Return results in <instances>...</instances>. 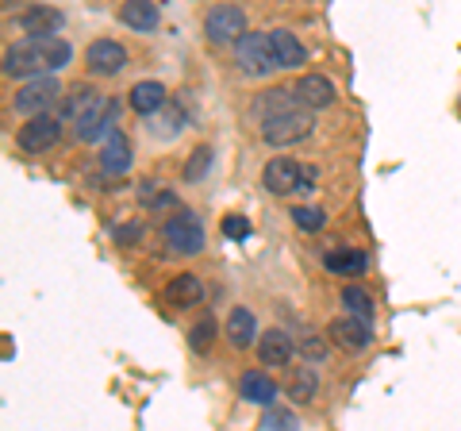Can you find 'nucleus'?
Instances as JSON below:
<instances>
[{
    "label": "nucleus",
    "mask_w": 461,
    "mask_h": 431,
    "mask_svg": "<svg viewBox=\"0 0 461 431\" xmlns=\"http://www.w3.org/2000/svg\"><path fill=\"white\" fill-rule=\"evenodd\" d=\"M327 335L335 339L342 351H366L369 339H373L369 320H362V316H354V312H350V316H339V320H330Z\"/></svg>",
    "instance_id": "nucleus-10"
},
{
    "label": "nucleus",
    "mask_w": 461,
    "mask_h": 431,
    "mask_svg": "<svg viewBox=\"0 0 461 431\" xmlns=\"http://www.w3.org/2000/svg\"><path fill=\"white\" fill-rule=\"evenodd\" d=\"M120 20L131 27V32L150 35V32H158V5L154 0H123Z\"/></svg>",
    "instance_id": "nucleus-17"
},
{
    "label": "nucleus",
    "mask_w": 461,
    "mask_h": 431,
    "mask_svg": "<svg viewBox=\"0 0 461 431\" xmlns=\"http://www.w3.org/2000/svg\"><path fill=\"white\" fill-rule=\"evenodd\" d=\"M223 235L227 239H235V243H242V239H250V220L247 216H239V212H230V216H223Z\"/></svg>",
    "instance_id": "nucleus-31"
},
{
    "label": "nucleus",
    "mask_w": 461,
    "mask_h": 431,
    "mask_svg": "<svg viewBox=\"0 0 461 431\" xmlns=\"http://www.w3.org/2000/svg\"><path fill=\"white\" fill-rule=\"evenodd\" d=\"M58 78L50 74H39V78H27L23 89H16V100H12V112L20 116H39V112H50V105L58 100Z\"/></svg>",
    "instance_id": "nucleus-3"
},
{
    "label": "nucleus",
    "mask_w": 461,
    "mask_h": 431,
    "mask_svg": "<svg viewBox=\"0 0 461 431\" xmlns=\"http://www.w3.org/2000/svg\"><path fill=\"white\" fill-rule=\"evenodd\" d=\"M212 170V151L208 147H196L185 162V181H204V174Z\"/></svg>",
    "instance_id": "nucleus-29"
},
{
    "label": "nucleus",
    "mask_w": 461,
    "mask_h": 431,
    "mask_svg": "<svg viewBox=\"0 0 461 431\" xmlns=\"http://www.w3.org/2000/svg\"><path fill=\"white\" fill-rule=\"evenodd\" d=\"M212 339H215V320H212V316L204 312V316H200V320L189 327V347L204 354V351L212 347Z\"/></svg>",
    "instance_id": "nucleus-27"
},
{
    "label": "nucleus",
    "mask_w": 461,
    "mask_h": 431,
    "mask_svg": "<svg viewBox=\"0 0 461 431\" xmlns=\"http://www.w3.org/2000/svg\"><path fill=\"white\" fill-rule=\"evenodd\" d=\"M262 427H269V431L296 427V416H293V412H277V408H273V412H266V416H262Z\"/></svg>",
    "instance_id": "nucleus-32"
},
{
    "label": "nucleus",
    "mask_w": 461,
    "mask_h": 431,
    "mask_svg": "<svg viewBox=\"0 0 461 431\" xmlns=\"http://www.w3.org/2000/svg\"><path fill=\"white\" fill-rule=\"evenodd\" d=\"M115 108H120V105H115L112 96L96 100V105H93L89 112H85L81 120H77V139H85V142H89V139L108 135V132H112V120H115Z\"/></svg>",
    "instance_id": "nucleus-11"
},
{
    "label": "nucleus",
    "mask_w": 461,
    "mask_h": 431,
    "mask_svg": "<svg viewBox=\"0 0 461 431\" xmlns=\"http://www.w3.org/2000/svg\"><path fill=\"white\" fill-rule=\"evenodd\" d=\"M235 66L247 78H269L273 69H281L277 50H273V39L262 32H247L235 42Z\"/></svg>",
    "instance_id": "nucleus-1"
},
{
    "label": "nucleus",
    "mask_w": 461,
    "mask_h": 431,
    "mask_svg": "<svg viewBox=\"0 0 461 431\" xmlns=\"http://www.w3.org/2000/svg\"><path fill=\"white\" fill-rule=\"evenodd\" d=\"M293 89L300 96V105L312 108V112H320V108H327L330 100H335V85H330L323 74H304L293 85Z\"/></svg>",
    "instance_id": "nucleus-14"
},
{
    "label": "nucleus",
    "mask_w": 461,
    "mask_h": 431,
    "mask_svg": "<svg viewBox=\"0 0 461 431\" xmlns=\"http://www.w3.org/2000/svg\"><path fill=\"white\" fill-rule=\"evenodd\" d=\"M127 166H131V139L112 127L104 142H100V170L104 174H123Z\"/></svg>",
    "instance_id": "nucleus-12"
},
{
    "label": "nucleus",
    "mask_w": 461,
    "mask_h": 431,
    "mask_svg": "<svg viewBox=\"0 0 461 431\" xmlns=\"http://www.w3.org/2000/svg\"><path fill=\"white\" fill-rule=\"evenodd\" d=\"M258 358H262V366H288L293 362V339L285 332H266L258 339Z\"/></svg>",
    "instance_id": "nucleus-19"
},
{
    "label": "nucleus",
    "mask_w": 461,
    "mask_h": 431,
    "mask_svg": "<svg viewBox=\"0 0 461 431\" xmlns=\"http://www.w3.org/2000/svg\"><path fill=\"white\" fill-rule=\"evenodd\" d=\"M66 23V16L58 8H50V5H32L20 16V27L27 35H58V27Z\"/></svg>",
    "instance_id": "nucleus-16"
},
{
    "label": "nucleus",
    "mask_w": 461,
    "mask_h": 431,
    "mask_svg": "<svg viewBox=\"0 0 461 431\" xmlns=\"http://www.w3.org/2000/svg\"><path fill=\"white\" fill-rule=\"evenodd\" d=\"M239 393H242V400H250V405H273L277 400V381L269 378V373H262V370H247L239 378Z\"/></svg>",
    "instance_id": "nucleus-15"
},
{
    "label": "nucleus",
    "mask_w": 461,
    "mask_h": 431,
    "mask_svg": "<svg viewBox=\"0 0 461 431\" xmlns=\"http://www.w3.org/2000/svg\"><path fill=\"white\" fill-rule=\"evenodd\" d=\"M58 139H62V120L50 116V112H39V116H32V120L20 127V135H16V142H20L23 154H42V151H50Z\"/></svg>",
    "instance_id": "nucleus-5"
},
{
    "label": "nucleus",
    "mask_w": 461,
    "mask_h": 431,
    "mask_svg": "<svg viewBox=\"0 0 461 431\" xmlns=\"http://www.w3.org/2000/svg\"><path fill=\"white\" fill-rule=\"evenodd\" d=\"M296 105H300L296 89H293V85H281V89H266L262 96H254L250 112L258 116V124H262V120H269V116H281V112L296 108Z\"/></svg>",
    "instance_id": "nucleus-13"
},
{
    "label": "nucleus",
    "mask_w": 461,
    "mask_h": 431,
    "mask_svg": "<svg viewBox=\"0 0 461 431\" xmlns=\"http://www.w3.org/2000/svg\"><path fill=\"white\" fill-rule=\"evenodd\" d=\"M166 243H169V251H177L185 258L200 254V251H204V224H200L193 212H177L166 224Z\"/></svg>",
    "instance_id": "nucleus-6"
},
{
    "label": "nucleus",
    "mask_w": 461,
    "mask_h": 431,
    "mask_svg": "<svg viewBox=\"0 0 461 431\" xmlns=\"http://www.w3.org/2000/svg\"><path fill=\"white\" fill-rule=\"evenodd\" d=\"M131 108L139 116H154L166 108V85L162 81H139L131 85Z\"/></svg>",
    "instance_id": "nucleus-20"
},
{
    "label": "nucleus",
    "mask_w": 461,
    "mask_h": 431,
    "mask_svg": "<svg viewBox=\"0 0 461 431\" xmlns=\"http://www.w3.org/2000/svg\"><path fill=\"white\" fill-rule=\"evenodd\" d=\"M300 181H304V166L296 158H269L262 170V185L273 197H288L293 189H300Z\"/></svg>",
    "instance_id": "nucleus-9"
},
{
    "label": "nucleus",
    "mask_w": 461,
    "mask_h": 431,
    "mask_svg": "<svg viewBox=\"0 0 461 431\" xmlns=\"http://www.w3.org/2000/svg\"><path fill=\"white\" fill-rule=\"evenodd\" d=\"M96 100H104V96H100L96 89H77L74 96L66 100V108H62V120H74V124H77V120L85 116V112H89V108L96 105Z\"/></svg>",
    "instance_id": "nucleus-25"
},
{
    "label": "nucleus",
    "mask_w": 461,
    "mask_h": 431,
    "mask_svg": "<svg viewBox=\"0 0 461 431\" xmlns=\"http://www.w3.org/2000/svg\"><path fill=\"white\" fill-rule=\"evenodd\" d=\"M327 270L330 274H342V278H357V274H366V266H369V258L366 251H354V247H339V251H327Z\"/></svg>",
    "instance_id": "nucleus-21"
},
{
    "label": "nucleus",
    "mask_w": 461,
    "mask_h": 431,
    "mask_svg": "<svg viewBox=\"0 0 461 431\" xmlns=\"http://www.w3.org/2000/svg\"><path fill=\"white\" fill-rule=\"evenodd\" d=\"M300 189H304V193L315 189V170L312 166H304V181H300Z\"/></svg>",
    "instance_id": "nucleus-34"
},
{
    "label": "nucleus",
    "mask_w": 461,
    "mask_h": 431,
    "mask_svg": "<svg viewBox=\"0 0 461 431\" xmlns=\"http://www.w3.org/2000/svg\"><path fill=\"white\" fill-rule=\"evenodd\" d=\"M304 351H308L312 358H323V354H327V347H323V343H315V339H308V343H304Z\"/></svg>",
    "instance_id": "nucleus-33"
},
{
    "label": "nucleus",
    "mask_w": 461,
    "mask_h": 431,
    "mask_svg": "<svg viewBox=\"0 0 461 431\" xmlns=\"http://www.w3.org/2000/svg\"><path fill=\"white\" fill-rule=\"evenodd\" d=\"M85 66H89V74H96V78L120 74V69L127 66L123 42H115V39H96V42H89V50H85Z\"/></svg>",
    "instance_id": "nucleus-8"
},
{
    "label": "nucleus",
    "mask_w": 461,
    "mask_h": 431,
    "mask_svg": "<svg viewBox=\"0 0 461 431\" xmlns=\"http://www.w3.org/2000/svg\"><path fill=\"white\" fill-rule=\"evenodd\" d=\"M258 335V324H254V316L247 308H230L227 316V339H230V347L235 351H247L250 343Z\"/></svg>",
    "instance_id": "nucleus-23"
},
{
    "label": "nucleus",
    "mask_w": 461,
    "mask_h": 431,
    "mask_svg": "<svg viewBox=\"0 0 461 431\" xmlns=\"http://www.w3.org/2000/svg\"><path fill=\"white\" fill-rule=\"evenodd\" d=\"M166 300H169L173 308H193V305L204 300V285H200V278H193V274H181V278L169 281Z\"/></svg>",
    "instance_id": "nucleus-22"
},
{
    "label": "nucleus",
    "mask_w": 461,
    "mask_h": 431,
    "mask_svg": "<svg viewBox=\"0 0 461 431\" xmlns=\"http://www.w3.org/2000/svg\"><path fill=\"white\" fill-rule=\"evenodd\" d=\"M342 305L350 308L354 316H362V320H369V316H373V297L366 289H357V285H346V289H342Z\"/></svg>",
    "instance_id": "nucleus-28"
},
{
    "label": "nucleus",
    "mask_w": 461,
    "mask_h": 431,
    "mask_svg": "<svg viewBox=\"0 0 461 431\" xmlns=\"http://www.w3.org/2000/svg\"><path fill=\"white\" fill-rule=\"evenodd\" d=\"M269 39H273V50H277L281 69H296V66H304V62H308L304 42H300L293 32H285V27H277V32H269Z\"/></svg>",
    "instance_id": "nucleus-18"
},
{
    "label": "nucleus",
    "mask_w": 461,
    "mask_h": 431,
    "mask_svg": "<svg viewBox=\"0 0 461 431\" xmlns=\"http://www.w3.org/2000/svg\"><path fill=\"white\" fill-rule=\"evenodd\" d=\"M135 235H142V227H120V239H135Z\"/></svg>",
    "instance_id": "nucleus-35"
},
{
    "label": "nucleus",
    "mask_w": 461,
    "mask_h": 431,
    "mask_svg": "<svg viewBox=\"0 0 461 431\" xmlns=\"http://www.w3.org/2000/svg\"><path fill=\"white\" fill-rule=\"evenodd\" d=\"M42 39V54H47V66L50 69H62L69 59H74V47L62 39H54V35H39Z\"/></svg>",
    "instance_id": "nucleus-26"
},
{
    "label": "nucleus",
    "mask_w": 461,
    "mask_h": 431,
    "mask_svg": "<svg viewBox=\"0 0 461 431\" xmlns=\"http://www.w3.org/2000/svg\"><path fill=\"white\" fill-rule=\"evenodd\" d=\"M204 32L212 42H239L247 35V16H242V8H235V5H215L204 16Z\"/></svg>",
    "instance_id": "nucleus-7"
},
{
    "label": "nucleus",
    "mask_w": 461,
    "mask_h": 431,
    "mask_svg": "<svg viewBox=\"0 0 461 431\" xmlns=\"http://www.w3.org/2000/svg\"><path fill=\"white\" fill-rule=\"evenodd\" d=\"M285 390H288V397H293L296 405H308V400L315 397V390H320V378H315L312 366H293V373H288V381H285Z\"/></svg>",
    "instance_id": "nucleus-24"
},
{
    "label": "nucleus",
    "mask_w": 461,
    "mask_h": 431,
    "mask_svg": "<svg viewBox=\"0 0 461 431\" xmlns=\"http://www.w3.org/2000/svg\"><path fill=\"white\" fill-rule=\"evenodd\" d=\"M312 127H315L312 108L296 105V108L281 112V116L262 120V139L269 142V147H293V142H300V139L312 135Z\"/></svg>",
    "instance_id": "nucleus-2"
},
{
    "label": "nucleus",
    "mask_w": 461,
    "mask_h": 431,
    "mask_svg": "<svg viewBox=\"0 0 461 431\" xmlns=\"http://www.w3.org/2000/svg\"><path fill=\"white\" fill-rule=\"evenodd\" d=\"M47 54H42V39L32 35L27 42H16V47H8L5 50V74L8 78H39V74H47Z\"/></svg>",
    "instance_id": "nucleus-4"
},
{
    "label": "nucleus",
    "mask_w": 461,
    "mask_h": 431,
    "mask_svg": "<svg viewBox=\"0 0 461 431\" xmlns=\"http://www.w3.org/2000/svg\"><path fill=\"white\" fill-rule=\"evenodd\" d=\"M293 220H296V227H300V232H323V224H327V212L312 208V205H300V208H293Z\"/></svg>",
    "instance_id": "nucleus-30"
}]
</instances>
